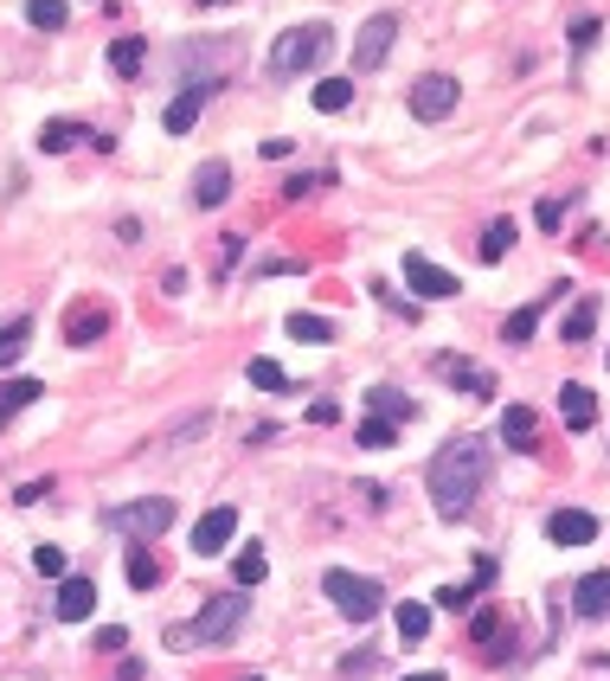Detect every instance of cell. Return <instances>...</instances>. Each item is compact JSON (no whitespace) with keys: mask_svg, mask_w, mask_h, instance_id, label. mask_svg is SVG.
<instances>
[{"mask_svg":"<svg viewBox=\"0 0 610 681\" xmlns=\"http://www.w3.org/2000/svg\"><path fill=\"white\" fill-rule=\"evenodd\" d=\"M399 643H424V630H431V605H418V598H411V605H399Z\"/></svg>","mask_w":610,"mask_h":681,"instance_id":"d4e9b609","label":"cell"},{"mask_svg":"<svg viewBox=\"0 0 610 681\" xmlns=\"http://www.w3.org/2000/svg\"><path fill=\"white\" fill-rule=\"evenodd\" d=\"M482 482H488V444L482 437H450L437 450V463L424 470V488H431V502H437L444 521H463L470 515Z\"/></svg>","mask_w":610,"mask_h":681,"instance_id":"6da1fadb","label":"cell"},{"mask_svg":"<svg viewBox=\"0 0 610 681\" xmlns=\"http://www.w3.org/2000/svg\"><path fill=\"white\" fill-rule=\"evenodd\" d=\"M26 20H33L39 33H59L71 20V0H26Z\"/></svg>","mask_w":610,"mask_h":681,"instance_id":"603a6c76","label":"cell"},{"mask_svg":"<svg viewBox=\"0 0 610 681\" xmlns=\"http://www.w3.org/2000/svg\"><path fill=\"white\" fill-rule=\"evenodd\" d=\"M251 681H258V676H251Z\"/></svg>","mask_w":610,"mask_h":681,"instance_id":"f6af8a7d","label":"cell"},{"mask_svg":"<svg viewBox=\"0 0 610 681\" xmlns=\"http://www.w3.org/2000/svg\"><path fill=\"white\" fill-rule=\"evenodd\" d=\"M457 103H463V84H457L450 71H431V77L411 84V116H418V123H444Z\"/></svg>","mask_w":610,"mask_h":681,"instance_id":"8992f818","label":"cell"},{"mask_svg":"<svg viewBox=\"0 0 610 681\" xmlns=\"http://www.w3.org/2000/svg\"><path fill=\"white\" fill-rule=\"evenodd\" d=\"M495 572H501V566H495L488 553H482V559H475V579H470V598H475V592H488V585H495Z\"/></svg>","mask_w":610,"mask_h":681,"instance_id":"d590c367","label":"cell"},{"mask_svg":"<svg viewBox=\"0 0 610 681\" xmlns=\"http://www.w3.org/2000/svg\"><path fill=\"white\" fill-rule=\"evenodd\" d=\"M206 97H212V84H187V90H180V97L167 103V116H161V123H167V136H187V129L200 123Z\"/></svg>","mask_w":610,"mask_h":681,"instance_id":"5bb4252c","label":"cell"},{"mask_svg":"<svg viewBox=\"0 0 610 681\" xmlns=\"http://www.w3.org/2000/svg\"><path fill=\"white\" fill-rule=\"evenodd\" d=\"M393 39H399V20H393V13H373V20L360 26V39H353V65L379 71L386 59H393Z\"/></svg>","mask_w":610,"mask_h":681,"instance_id":"52a82bcc","label":"cell"},{"mask_svg":"<svg viewBox=\"0 0 610 681\" xmlns=\"http://www.w3.org/2000/svg\"><path fill=\"white\" fill-rule=\"evenodd\" d=\"M103 335H110V309H103V302H77V309L65 315L71 347H90V340H103Z\"/></svg>","mask_w":610,"mask_h":681,"instance_id":"4fadbf2b","label":"cell"},{"mask_svg":"<svg viewBox=\"0 0 610 681\" xmlns=\"http://www.w3.org/2000/svg\"><path fill=\"white\" fill-rule=\"evenodd\" d=\"M33 572H46V579H65V553H59V546H39V553H33Z\"/></svg>","mask_w":610,"mask_h":681,"instance_id":"e575fe53","label":"cell"},{"mask_svg":"<svg viewBox=\"0 0 610 681\" xmlns=\"http://www.w3.org/2000/svg\"><path fill=\"white\" fill-rule=\"evenodd\" d=\"M123 643H129V630H123V623H110V630H97V649H103V656H116Z\"/></svg>","mask_w":610,"mask_h":681,"instance_id":"8d00e7d4","label":"cell"},{"mask_svg":"<svg viewBox=\"0 0 610 681\" xmlns=\"http://www.w3.org/2000/svg\"><path fill=\"white\" fill-rule=\"evenodd\" d=\"M200 7H225V0H200Z\"/></svg>","mask_w":610,"mask_h":681,"instance_id":"7bdbcfd3","label":"cell"},{"mask_svg":"<svg viewBox=\"0 0 610 681\" xmlns=\"http://www.w3.org/2000/svg\"><path fill=\"white\" fill-rule=\"evenodd\" d=\"M501 444H508V450H534V444H540V418H534V406L501 411Z\"/></svg>","mask_w":610,"mask_h":681,"instance_id":"9a60e30c","label":"cell"},{"mask_svg":"<svg viewBox=\"0 0 610 681\" xmlns=\"http://www.w3.org/2000/svg\"><path fill=\"white\" fill-rule=\"evenodd\" d=\"M289 335L296 340H335V322H328V315H289Z\"/></svg>","mask_w":610,"mask_h":681,"instance_id":"1f68e13d","label":"cell"},{"mask_svg":"<svg viewBox=\"0 0 610 681\" xmlns=\"http://www.w3.org/2000/svg\"><path fill=\"white\" fill-rule=\"evenodd\" d=\"M232 194V168L225 161H206L200 174H194V206H225Z\"/></svg>","mask_w":610,"mask_h":681,"instance_id":"e0dca14e","label":"cell"},{"mask_svg":"<svg viewBox=\"0 0 610 681\" xmlns=\"http://www.w3.org/2000/svg\"><path fill=\"white\" fill-rule=\"evenodd\" d=\"M77 141H84L77 123H46V129H39V148H46V154H65V148H77Z\"/></svg>","mask_w":610,"mask_h":681,"instance_id":"f1b7e54d","label":"cell"},{"mask_svg":"<svg viewBox=\"0 0 610 681\" xmlns=\"http://www.w3.org/2000/svg\"><path fill=\"white\" fill-rule=\"evenodd\" d=\"M508 245H514V219H495V225L482 232V264H501Z\"/></svg>","mask_w":610,"mask_h":681,"instance_id":"484cf974","label":"cell"},{"mask_svg":"<svg viewBox=\"0 0 610 681\" xmlns=\"http://www.w3.org/2000/svg\"><path fill=\"white\" fill-rule=\"evenodd\" d=\"M366 669H379V656H366V649H360V656H347V669H340V676L353 681V676H366Z\"/></svg>","mask_w":610,"mask_h":681,"instance_id":"f35d334b","label":"cell"},{"mask_svg":"<svg viewBox=\"0 0 610 681\" xmlns=\"http://www.w3.org/2000/svg\"><path fill=\"white\" fill-rule=\"evenodd\" d=\"M546 541H552V546H592V541H598V515H585V508H559V515L546 521Z\"/></svg>","mask_w":610,"mask_h":681,"instance_id":"8fae6325","label":"cell"},{"mask_svg":"<svg viewBox=\"0 0 610 681\" xmlns=\"http://www.w3.org/2000/svg\"><path fill=\"white\" fill-rule=\"evenodd\" d=\"M406 681H444V676H406Z\"/></svg>","mask_w":610,"mask_h":681,"instance_id":"b9f144b4","label":"cell"},{"mask_svg":"<svg viewBox=\"0 0 610 681\" xmlns=\"http://www.w3.org/2000/svg\"><path fill=\"white\" fill-rule=\"evenodd\" d=\"M534 329H540V309H521V315H508L501 335H508V340H534Z\"/></svg>","mask_w":610,"mask_h":681,"instance_id":"836d02e7","label":"cell"},{"mask_svg":"<svg viewBox=\"0 0 610 681\" xmlns=\"http://www.w3.org/2000/svg\"><path fill=\"white\" fill-rule=\"evenodd\" d=\"M559 219H565V206H559V200H540V225H546V232H552Z\"/></svg>","mask_w":610,"mask_h":681,"instance_id":"60d3db41","label":"cell"},{"mask_svg":"<svg viewBox=\"0 0 610 681\" xmlns=\"http://www.w3.org/2000/svg\"><path fill=\"white\" fill-rule=\"evenodd\" d=\"M328 46H335V33H328V20H302V26H289V33H276L271 52H264V77L283 84V77H302V71H315L328 59Z\"/></svg>","mask_w":610,"mask_h":681,"instance_id":"7a4b0ae2","label":"cell"},{"mask_svg":"<svg viewBox=\"0 0 610 681\" xmlns=\"http://www.w3.org/2000/svg\"><path fill=\"white\" fill-rule=\"evenodd\" d=\"M366 411H379V418H393V424H406V418H418V406H411L399 386H373L366 393Z\"/></svg>","mask_w":610,"mask_h":681,"instance_id":"d6986e66","label":"cell"},{"mask_svg":"<svg viewBox=\"0 0 610 681\" xmlns=\"http://www.w3.org/2000/svg\"><path fill=\"white\" fill-rule=\"evenodd\" d=\"M245 373H251V386H271V393H283V386H289V373H283L276 360H251Z\"/></svg>","mask_w":610,"mask_h":681,"instance_id":"d6a6232c","label":"cell"},{"mask_svg":"<svg viewBox=\"0 0 610 681\" xmlns=\"http://www.w3.org/2000/svg\"><path fill=\"white\" fill-rule=\"evenodd\" d=\"M129 585L136 592H154L161 585V559L148 553V541H129Z\"/></svg>","mask_w":610,"mask_h":681,"instance_id":"ffe728a7","label":"cell"},{"mask_svg":"<svg viewBox=\"0 0 610 681\" xmlns=\"http://www.w3.org/2000/svg\"><path fill=\"white\" fill-rule=\"evenodd\" d=\"M572 617H578V623H605L610 617V572H585V579H578Z\"/></svg>","mask_w":610,"mask_h":681,"instance_id":"7c38bea8","label":"cell"},{"mask_svg":"<svg viewBox=\"0 0 610 681\" xmlns=\"http://www.w3.org/2000/svg\"><path fill=\"white\" fill-rule=\"evenodd\" d=\"M431 367H437L444 386H457V393H470V399H488V393H495V373L475 367V360H463V354H437Z\"/></svg>","mask_w":610,"mask_h":681,"instance_id":"ba28073f","label":"cell"},{"mask_svg":"<svg viewBox=\"0 0 610 681\" xmlns=\"http://www.w3.org/2000/svg\"><path fill=\"white\" fill-rule=\"evenodd\" d=\"M406 283H411V289H418V296H431V302H450V296L463 289L457 276L444 271V264H431L424 251H411V258H406Z\"/></svg>","mask_w":610,"mask_h":681,"instance_id":"9c48e42d","label":"cell"},{"mask_svg":"<svg viewBox=\"0 0 610 681\" xmlns=\"http://www.w3.org/2000/svg\"><path fill=\"white\" fill-rule=\"evenodd\" d=\"M322 592H328V605H335L347 623H373V617L386 611V592L373 585V579H360V572H347V566H335V572H322Z\"/></svg>","mask_w":610,"mask_h":681,"instance_id":"3957f363","label":"cell"},{"mask_svg":"<svg viewBox=\"0 0 610 681\" xmlns=\"http://www.w3.org/2000/svg\"><path fill=\"white\" fill-rule=\"evenodd\" d=\"M360 444H366V450H386V444H399V424H393V418H366V424H360Z\"/></svg>","mask_w":610,"mask_h":681,"instance_id":"4dcf8cb0","label":"cell"},{"mask_svg":"<svg viewBox=\"0 0 610 681\" xmlns=\"http://www.w3.org/2000/svg\"><path fill=\"white\" fill-rule=\"evenodd\" d=\"M559 418H565L572 431H592V424H598V399H592V386H578V380L559 386Z\"/></svg>","mask_w":610,"mask_h":681,"instance_id":"2e32d148","label":"cell"},{"mask_svg":"<svg viewBox=\"0 0 610 681\" xmlns=\"http://www.w3.org/2000/svg\"><path fill=\"white\" fill-rule=\"evenodd\" d=\"M238 541V508H212V515H200V528H194V553H225V546Z\"/></svg>","mask_w":610,"mask_h":681,"instance_id":"30bf717a","label":"cell"},{"mask_svg":"<svg viewBox=\"0 0 610 681\" xmlns=\"http://www.w3.org/2000/svg\"><path fill=\"white\" fill-rule=\"evenodd\" d=\"M232 572H238V585H258V579L271 572V559H264V546H238V566H232Z\"/></svg>","mask_w":610,"mask_h":681,"instance_id":"f546056e","label":"cell"},{"mask_svg":"<svg viewBox=\"0 0 610 681\" xmlns=\"http://www.w3.org/2000/svg\"><path fill=\"white\" fill-rule=\"evenodd\" d=\"M46 386L39 380H0V411H20V406H39Z\"/></svg>","mask_w":610,"mask_h":681,"instance_id":"cb8c5ba5","label":"cell"},{"mask_svg":"<svg viewBox=\"0 0 610 681\" xmlns=\"http://www.w3.org/2000/svg\"><path fill=\"white\" fill-rule=\"evenodd\" d=\"M315 187H322V174H296V181H289L283 194H289V200H302V194H315Z\"/></svg>","mask_w":610,"mask_h":681,"instance_id":"74e56055","label":"cell"},{"mask_svg":"<svg viewBox=\"0 0 610 681\" xmlns=\"http://www.w3.org/2000/svg\"><path fill=\"white\" fill-rule=\"evenodd\" d=\"M605 367H610V360H605Z\"/></svg>","mask_w":610,"mask_h":681,"instance_id":"ee69618b","label":"cell"},{"mask_svg":"<svg viewBox=\"0 0 610 681\" xmlns=\"http://www.w3.org/2000/svg\"><path fill=\"white\" fill-rule=\"evenodd\" d=\"M26 335H33V322H26V315H13V322H0V367H13V360H20V347H26Z\"/></svg>","mask_w":610,"mask_h":681,"instance_id":"4316f807","label":"cell"},{"mask_svg":"<svg viewBox=\"0 0 610 681\" xmlns=\"http://www.w3.org/2000/svg\"><path fill=\"white\" fill-rule=\"evenodd\" d=\"M598 39V20H572V46H592Z\"/></svg>","mask_w":610,"mask_h":681,"instance_id":"ab89813d","label":"cell"},{"mask_svg":"<svg viewBox=\"0 0 610 681\" xmlns=\"http://www.w3.org/2000/svg\"><path fill=\"white\" fill-rule=\"evenodd\" d=\"M347 103H353V84H347V77H322V84H315V110H322V116H340Z\"/></svg>","mask_w":610,"mask_h":681,"instance_id":"7402d4cb","label":"cell"},{"mask_svg":"<svg viewBox=\"0 0 610 681\" xmlns=\"http://www.w3.org/2000/svg\"><path fill=\"white\" fill-rule=\"evenodd\" d=\"M141 65H148V46H141V39H116V46H110V71H116V77H141Z\"/></svg>","mask_w":610,"mask_h":681,"instance_id":"44dd1931","label":"cell"},{"mask_svg":"<svg viewBox=\"0 0 610 681\" xmlns=\"http://www.w3.org/2000/svg\"><path fill=\"white\" fill-rule=\"evenodd\" d=\"M110 528H116L123 541H154V534H167V528H174V502H167V495L123 502V508H110Z\"/></svg>","mask_w":610,"mask_h":681,"instance_id":"5b68a950","label":"cell"},{"mask_svg":"<svg viewBox=\"0 0 610 681\" xmlns=\"http://www.w3.org/2000/svg\"><path fill=\"white\" fill-rule=\"evenodd\" d=\"M245 611H251V605H245V592H225V598H212V605L187 623V630H174L167 643H232V636H238V623H245Z\"/></svg>","mask_w":610,"mask_h":681,"instance_id":"277c9868","label":"cell"},{"mask_svg":"<svg viewBox=\"0 0 610 681\" xmlns=\"http://www.w3.org/2000/svg\"><path fill=\"white\" fill-rule=\"evenodd\" d=\"M592 335H598V302H578V309L565 315V340L578 347V340H592Z\"/></svg>","mask_w":610,"mask_h":681,"instance_id":"83f0119b","label":"cell"},{"mask_svg":"<svg viewBox=\"0 0 610 681\" xmlns=\"http://www.w3.org/2000/svg\"><path fill=\"white\" fill-rule=\"evenodd\" d=\"M97 611V585L90 579H59V617L65 623H77V617Z\"/></svg>","mask_w":610,"mask_h":681,"instance_id":"ac0fdd59","label":"cell"}]
</instances>
